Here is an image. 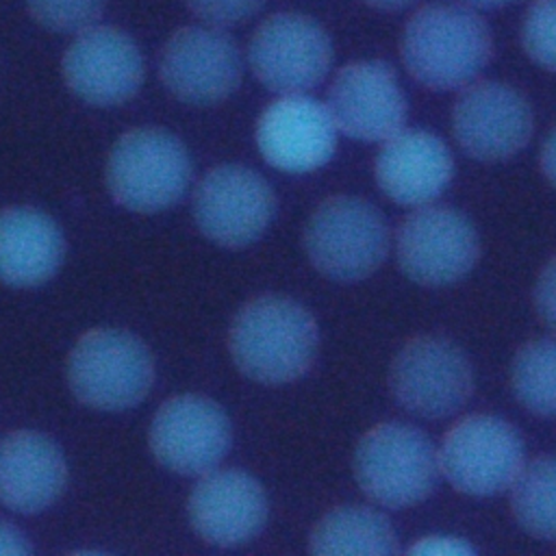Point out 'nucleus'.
<instances>
[{
    "label": "nucleus",
    "mask_w": 556,
    "mask_h": 556,
    "mask_svg": "<svg viewBox=\"0 0 556 556\" xmlns=\"http://www.w3.org/2000/svg\"><path fill=\"white\" fill-rule=\"evenodd\" d=\"M313 315L295 300L258 295L243 304L228 330L235 365L252 380L282 384L300 378L317 356Z\"/></svg>",
    "instance_id": "obj_1"
},
{
    "label": "nucleus",
    "mask_w": 556,
    "mask_h": 556,
    "mask_svg": "<svg viewBox=\"0 0 556 556\" xmlns=\"http://www.w3.org/2000/svg\"><path fill=\"white\" fill-rule=\"evenodd\" d=\"M400 54L410 76L428 89L469 85L491 61L486 22L469 7L434 2L415 11L402 33Z\"/></svg>",
    "instance_id": "obj_2"
},
{
    "label": "nucleus",
    "mask_w": 556,
    "mask_h": 556,
    "mask_svg": "<svg viewBox=\"0 0 556 556\" xmlns=\"http://www.w3.org/2000/svg\"><path fill=\"white\" fill-rule=\"evenodd\" d=\"M65 376L80 404L126 410L150 393L154 358L137 334L122 328H93L72 345Z\"/></svg>",
    "instance_id": "obj_3"
},
{
    "label": "nucleus",
    "mask_w": 556,
    "mask_h": 556,
    "mask_svg": "<svg viewBox=\"0 0 556 556\" xmlns=\"http://www.w3.org/2000/svg\"><path fill=\"white\" fill-rule=\"evenodd\" d=\"M104 180L119 206L135 213H156L178 202L187 191L191 159L174 132L141 126L113 143Z\"/></svg>",
    "instance_id": "obj_4"
},
{
    "label": "nucleus",
    "mask_w": 556,
    "mask_h": 556,
    "mask_svg": "<svg viewBox=\"0 0 556 556\" xmlns=\"http://www.w3.org/2000/svg\"><path fill=\"white\" fill-rule=\"evenodd\" d=\"M439 452L415 426L387 421L371 428L354 452V476L363 493L389 508H404L432 493Z\"/></svg>",
    "instance_id": "obj_5"
},
{
    "label": "nucleus",
    "mask_w": 556,
    "mask_h": 556,
    "mask_svg": "<svg viewBox=\"0 0 556 556\" xmlns=\"http://www.w3.org/2000/svg\"><path fill=\"white\" fill-rule=\"evenodd\" d=\"M304 248L311 263L328 278L361 280L384 261L389 228L371 202L356 195H334L308 217Z\"/></svg>",
    "instance_id": "obj_6"
},
{
    "label": "nucleus",
    "mask_w": 556,
    "mask_h": 556,
    "mask_svg": "<svg viewBox=\"0 0 556 556\" xmlns=\"http://www.w3.org/2000/svg\"><path fill=\"white\" fill-rule=\"evenodd\" d=\"M439 467L450 484L469 495L508 489L523 467V441L513 424L495 415L456 421L439 450Z\"/></svg>",
    "instance_id": "obj_7"
},
{
    "label": "nucleus",
    "mask_w": 556,
    "mask_h": 556,
    "mask_svg": "<svg viewBox=\"0 0 556 556\" xmlns=\"http://www.w3.org/2000/svg\"><path fill=\"white\" fill-rule=\"evenodd\" d=\"M230 443L232 426L226 410L200 393L165 400L148 428V445L156 463L180 476L215 469Z\"/></svg>",
    "instance_id": "obj_8"
},
{
    "label": "nucleus",
    "mask_w": 556,
    "mask_h": 556,
    "mask_svg": "<svg viewBox=\"0 0 556 556\" xmlns=\"http://www.w3.org/2000/svg\"><path fill=\"white\" fill-rule=\"evenodd\" d=\"M471 391V363L445 337H415L393 358L391 393L413 415L432 419L452 415L469 400Z\"/></svg>",
    "instance_id": "obj_9"
},
{
    "label": "nucleus",
    "mask_w": 556,
    "mask_h": 556,
    "mask_svg": "<svg viewBox=\"0 0 556 556\" xmlns=\"http://www.w3.org/2000/svg\"><path fill=\"white\" fill-rule=\"evenodd\" d=\"M248 59L254 76L276 93H306L332 61V43L319 22L302 13L269 15L254 30Z\"/></svg>",
    "instance_id": "obj_10"
},
{
    "label": "nucleus",
    "mask_w": 556,
    "mask_h": 556,
    "mask_svg": "<svg viewBox=\"0 0 556 556\" xmlns=\"http://www.w3.org/2000/svg\"><path fill=\"white\" fill-rule=\"evenodd\" d=\"M276 198L254 169L224 163L208 169L193 191V219L204 237L224 248L254 243L269 226Z\"/></svg>",
    "instance_id": "obj_11"
},
{
    "label": "nucleus",
    "mask_w": 556,
    "mask_h": 556,
    "mask_svg": "<svg viewBox=\"0 0 556 556\" xmlns=\"http://www.w3.org/2000/svg\"><path fill=\"white\" fill-rule=\"evenodd\" d=\"M397 261L408 278L428 287L460 280L478 261L480 241L471 222L450 208L421 204L397 228Z\"/></svg>",
    "instance_id": "obj_12"
},
{
    "label": "nucleus",
    "mask_w": 556,
    "mask_h": 556,
    "mask_svg": "<svg viewBox=\"0 0 556 556\" xmlns=\"http://www.w3.org/2000/svg\"><path fill=\"white\" fill-rule=\"evenodd\" d=\"M159 76L174 98L187 104H215L239 87L241 54L219 26H185L165 41Z\"/></svg>",
    "instance_id": "obj_13"
},
{
    "label": "nucleus",
    "mask_w": 556,
    "mask_h": 556,
    "mask_svg": "<svg viewBox=\"0 0 556 556\" xmlns=\"http://www.w3.org/2000/svg\"><path fill=\"white\" fill-rule=\"evenodd\" d=\"M61 70L78 100L91 106H117L139 91L146 63L128 33L115 26H89L67 46Z\"/></svg>",
    "instance_id": "obj_14"
},
{
    "label": "nucleus",
    "mask_w": 556,
    "mask_h": 556,
    "mask_svg": "<svg viewBox=\"0 0 556 556\" xmlns=\"http://www.w3.org/2000/svg\"><path fill=\"white\" fill-rule=\"evenodd\" d=\"M454 137L480 161L517 154L532 135V109L521 91L506 83L480 80L460 91L452 111Z\"/></svg>",
    "instance_id": "obj_15"
},
{
    "label": "nucleus",
    "mask_w": 556,
    "mask_h": 556,
    "mask_svg": "<svg viewBox=\"0 0 556 556\" xmlns=\"http://www.w3.org/2000/svg\"><path fill=\"white\" fill-rule=\"evenodd\" d=\"M326 109L343 135L384 141L404 126L406 98L384 61H356L339 70Z\"/></svg>",
    "instance_id": "obj_16"
},
{
    "label": "nucleus",
    "mask_w": 556,
    "mask_h": 556,
    "mask_svg": "<svg viewBox=\"0 0 556 556\" xmlns=\"http://www.w3.org/2000/svg\"><path fill=\"white\" fill-rule=\"evenodd\" d=\"M256 146L276 169L313 172L334 154L337 126L326 104L306 93H285L261 113Z\"/></svg>",
    "instance_id": "obj_17"
},
{
    "label": "nucleus",
    "mask_w": 556,
    "mask_h": 556,
    "mask_svg": "<svg viewBox=\"0 0 556 556\" xmlns=\"http://www.w3.org/2000/svg\"><path fill=\"white\" fill-rule=\"evenodd\" d=\"M191 528L211 545L235 547L252 541L267 519L261 482L241 469H211L189 493Z\"/></svg>",
    "instance_id": "obj_18"
},
{
    "label": "nucleus",
    "mask_w": 556,
    "mask_h": 556,
    "mask_svg": "<svg viewBox=\"0 0 556 556\" xmlns=\"http://www.w3.org/2000/svg\"><path fill=\"white\" fill-rule=\"evenodd\" d=\"M374 176L393 202L421 206L445 191L454 176V161L437 135L421 128H400L378 150Z\"/></svg>",
    "instance_id": "obj_19"
},
{
    "label": "nucleus",
    "mask_w": 556,
    "mask_h": 556,
    "mask_svg": "<svg viewBox=\"0 0 556 556\" xmlns=\"http://www.w3.org/2000/svg\"><path fill=\"white\" fill-rule=\"evenodd\" d=\"M67 484L61 447L43 432L15 430L0 441V504L33 515L50 508Z\"/></svg>",
    "instance_id": "obj_20"
},
{
    "label": "nucleus",
    "mask_w": 556,
    "mask_h": 556,
    "mask_svg": "<svg viewBox=\"0 0 556 556\" xmlns=\"http://www.w3.org/2000/svg\"><path fill=\"white\" fill-rule=\"evenodd\" d=\"M65 258V237L59 224L35 206L0 211V282L37 287L54 278Z\"/></svg>",
    "instance_id": "obj_21"
},
{
    "label": "nucleus",
    "mask_w": 556,
    "mask_h": 556,
    "mask_svg": "<svg viewBox=\"0 0 556 556\" xmlns=\"http://www.w3.org/2000/svg\"><path fill=\"white\" fill-rule=\"evenodd\" d=\"M313 554H395L397 534L389 519L365 506L328 510L311 532Z\"/></svg>",
    "instance_id": "obj_22"
},
{
    "label": "nucleus",
    "mask_w": 556,
    "mask_h": 556,
    "mask_svg": "<svg viewBox=\"0 0 556 556\" xmlns=\"http://www.w3.org/2000/svg\"><path fill=\"white\" fill-rule=\"evenodd\" d=\"M513 515L530 534L556 541V456L523 465L510 484Z\"/></svg>",
    "instance_id": "obj_23"
},
{
    "label": "nucleus",
    "mask_w": 556,
    "mask_h": 556,
    "mask_svg": "<svg viewBox=\"0 0 556 556\" xmlns=\"http://www.w3.org/2000/svg\"><path fill=\"white\" fill-rule=\"evenodd\" d=\"M513 393L523 408L556 417V337L528 341L510 367Z\"/></svg>",
    "instance_id": "obj_24"
},
{
    "label": "nucleus",
    "mask_w": 556,
    "mask_h": 556,
    "mask_svg": "<svg viewBox=\"0 0 556 556\" xmlns=\"http://www.w3.org/2000/svg\"><path fill=\"white\" fill-rule=\"evenodd\" d=\"M106 0H26L30 17L54 33H80L96 26Z\"/></svg>",
    "instance_id": "obj_25"
},
{
    "label": "nucleus",
    "mask_w": 556,
    "mask_h": 556,
    "mask_svg": "<svg viewBox=\"0 0 556 556\" xmlns=\"http://www.w3.org/2000/svg\"><path fill=\"white\" fill-rule=\"evenodd\" d=\"M521 43L532 61L556 72V0H534L528 7Z\"/></svg>",
    "instance_id": "obj_26"
},
{
    "label": "nucleus",
    "mask_w": 556,
    "mask_h": 556,
    "mask_svg": "<svg viewBox=\"0 0 556 556\" xmlns=\"http://www.w3.org/2000/svg\"><path fill=\"white\" fill-rule=\"evenodd\" d=\"M265 0H185L189 11L211 26H232L252 17Z\"/></svg>",
    "instance_id": "obj_27"
},
{
    "label": "nucleus",
    "mask_w": 556,
    "mask_h": 556,
    "mask_svg": "<svg viewBox=\"0 0 556 556\" xmlns=\"http://www.w3.org/2000/svg\"><path fill=\"white\" fill-rule=\"evenodd\" d=\"M534 306L539 317L556 330V256L545 263L534 285Z\"/></svg>",
    "instance_id": "obj_28"
},
{
    "label": "nucleus",
    "mask_w": 556,
    "mask_h": 556,
    "mask_svg": "<svg viewBox=\"0 0 556 556\" xmlns=\"http://www.w3.org/2000/svg\"><path fill=\"white\" fill-rule=\"evenodd\" d=\"M408 552L415 554H471L473 547L458 536H426L419 539Z\"/></svg>",
    "instance_id": "obj_29"
},
{
    "label": "nucleus",
    "mask_w": 556,
    "mask_h": 556,
    "mask_svg": "<svg viewBox=\"0 0 556 556\" xmlns=\"http://www.w3.org/2000/svg\"><path fill=\"white\" fill-rule=\"evenodd\" d=\"M30 552H33V545L26 539V534L20 528H15L13 523L0 521V554L24 556Z\"/></svg>",
    "instance_id": "obj_30"
},
{
    "label": "nucleus",
    "mask_w": 556,
    "mask_h": 556,
    "mask_svg": "<svg viewBox=\"0 0 556 556\" xmlns=\"http://www.w3.org/2000/svg\"><path fill=\"white\" fill-rule=\"evenodd\" d=\"M541 169L545 178L556 187V126L547 135L543 150H541Z\"/></svg>",
    "instance_id": "obj_31"
},
{
    "label": "nucleus",
    "mask_w": 556,
    "mask_h": 556,
    "mask_svg": "<svg viewBox=\"0 0 556 556\" xmlns=\"http://www.w3.org/2000/svg\"><path fill=\"white\" fill-rule=\"evenodd\" d=\"M363 2L374 7V9H380V11H400V9L408 7L415 0H363Z\"/></svg>",
    "instance_id": "obj_32"
},
{
    "label": "nucleus",
    "mask_w": 556,
    "mask_h": 556,
    "mask_svg": "<svg viewBox=\"0 0 556 556\" xmlns=\"http://www.w3.org/2000/svg\"><path fill=\"white\" fill-rule=\"evenodd\" d=\"M471 7H478V9H493V7H502V4H508L513 0H463Z\"/></svg>",
    "instance_id": "obj_33"
}]
</instances>
